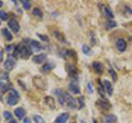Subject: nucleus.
Segmentation results:
<instances>
[{
    "instance_id": "ea45409f",
    "label": "nucleus",
    "mask_w": 132,
    "mask_h": 123,
    "mask_svg": "<svg viewBox=\"0 0 132 123\" xmlns=\"http://www.w3.org/2000/svg\"><path fill=\"white\" fill-rule=\"evenodd\" d=\"M2 5H3V3H2V1H1V0H0V8L2 7Z\"/></svg>"
},
{
    "instance_id": "7ed1b4c3",
    "label": "nucleus",
    "mask_w": 132,
    "mask_h": 123,
    "mask_svg": "<svg viewBox=\"0 0 132 123\" xmlns=\"http://www.w3.org/2000/svg\"><path fill=\"white\" fill-rule=\"evenodd\" d=\"M19 50H20V56L22 58L27 59L31 56V50L29 48L28 45H23V44H20L19 45Z\"/></svg>"
},
{
    "instance_id": "ddd939ff",
    "label": "nucleus",
    "mask_w": 132,
    "mask_h": 123,
    "mask_svg": "<svg viewBox=\"0 0 132 123\" xmlns=\"http://www.w3.org/2000/svg\"><path fill=\"white\" fill-rule=\"evenodd\" d=\"M44 101H45V103H46L48 107H51L52 109L55 108V100H54V98H53V97L46 96V97L44 98Z\"/></svg>"
},
{
    "instance_id": "c85d7f7f",
    "label": "nucleus",
    "mask_w": 132,
    "mask_h": 123,
    "mask_svg": "<svg viewBox=\"0 0 132 123\" xmlns=\"http://www.w3.org/2000/svg\"><path fill=\"white\" fill-rule=\"evenodd\" d=\"M0 19L3 20V21L8 20V19H9V18H8V13H6L5 11H1V10H0Z\"/></svg>"
},
{
    "instance_id": "c9c22d12",
    "label": "nucleus",
    "mask_w": 132,
    "mask_h": 123,
    "mask_svg": "<svg viewBox=\"0 0 132 123\" xmlns=\"http://www.w3.org/2000/svg\"><path fill=\"white\" fill-rule=\"evenodd\" d=\"M39 36H40V39H41V40L45 41V42H47V41H48V38H46V36L43 35V34H39Z\"/></svg>"
},
{
    "instance_id": "dca6fc26",
    "label": "nucleus",
    "mask_w": 132,
    "mask_h": 123,
    "mask_svg": "<svg viewBox=\"0 0 132 123\" xmlns=\"http://www.w3.org/2000/svg\"><path fill=\"white\" fill-rule=\"evenodd\" d=\"M68 88L71 89V91H72V92L76 93V95H78V93L80 92V89H79V87H78V85H77V84H75V81H73V83L69 84Z\"/></svg>"
},
{
    "instance_id": "a211bd4d",
    "label": "nucleus",
    "mask_w": 132,
    "mask_h": 123,
    "mask_svg": "<svg viewBox=\"0 0 132 123\" xmlns=\"http://www.w3.org/2000/svg\"><path fill=\"white\" fill-rule=\"evenodd\" d=\"M104 85H105V88L107 90V92H108V95H112V92H113V89H112V86H111L110 84V81L109 80H105L104 81Z\"/></svg>"
},
{
    "instance_id": "9d476101",
    "label": "nucleus",
    "mask_w": 132,
    "mask_h": 123,
    "mask_svg": "<svg viewBox=\"0 0 132 123\" xmlns=\"http://www.w3.org/2000/svg\"><path fill=\"white\" fill-rule=\"evenodd\" d=\"M93 68L95 69V72L98 74H102V72H104V65H102L100 61H94Z\"/></svg>"
},
{
    "instance_id": "f03ea898",
    "label": "nucleus",
    "mask_w": 132,
    "mask_h": 123,
    "mask_svg": "<svg viewBox=\"0 0 132 123\" xmlns=\"http://www.w3.org/2000/svg\"><path fill=\"white\" fill-rule=\"evenodd\" d=\"M15 64H16L15 58H14V57H12L11 54H9L8 58L3 61V67H5V69L7 72H10V71H12V69L15 67Z\"/></svg>"
},
{
    "instance_id": "72a5a7b5",
    "label": "nucleus",
    "mask_w": 132,
    "mask_h": 123,
    "mask_svg": "<svg viewBox=\"0 0 132 123\" xmlns=\"http://www.w3.org/2000/svg\"><path fill=\"white\" fill-rule=\"evenodd\" d=\"M59 102H60V104H64V103H65V98H64V95L59 97Z\"/></svg>"
},
{
    "instance_id": "f257e3e1",
    "label": "nucleus",
    "mask_w": 132,
    "mask_h": 123,
    "mask_svg": "<svg viewBox=\"0 0 132 123\" xmlns=\"http://www.w3.org/2000/svg\"><path fill=\"white\" fill-rule=\"evenodd\" d=\"M20 100V96L15 89H10L9 93L6 97V102L9 106H15Z\"/></svg>"
},
{
    "instance_id": "39448f33",
    "label": "nucleus",
    "mask_w": 132,
    "mask_h": 123,
    "mask_svg": "<svg viewBox=\"0 0 132 123\" xmlns=\"http://www.w3.org/2000/svg\"><path fill=\"white\" fill-rule=\"evenodd\" d=\"M46 58H47V55L45 54V53H41V54L33 56L32 60H33V63H35V64H42L46 60Z\"/></svg>"
},
{
    "instance_id": "4c0bfd02",
    "label": "nucleus",
    "mask_w": 132,
    "mask_h": 123,
    "mask_svg": "<svg viewBox=\"0 0 132 123\" xmlns=\"http://www.w3.org/2000/svg\"><path fill=\"white\" fill-rule=\"evenodd\" d=\"M11 50H14V48H13V46H12V45H11V46H8V47L6 48V51H7V52H10Z\"/></svg>"
},
{
    "instance_id": "f704fd0d",
    "label": "nucleus",
    "mask_w": 132,
    "mask_h": 123,
    "mask_svg": "<svg viewBox=\"0 0 132 123\" xmlns=\"http://www.w3.org/2000/svg\"><path fill=\"white\" fill-rule=\"evenodd\" d=\"M54 93H55V95H57L59 97H60V96H63V95H64V93L62 92V90H61V89H57V90L55 89V90H54Z\"/></svg>"
},
{
    "instance_id": "79ce46f5",
    "label": "nucleus",
    "mask_w": 132,
    "mask_h": 123,
    "mask_svg": "<svg viewBox=\"0 0 132 123\" xmlns=\"http://www.w3.org/2000/svg\"><path fill=\"white\" fill-rule=\"evenodd\" d=\"M0 24H1V21H0Z\"/></svg>"
},
{
    "instance_id": "c756f323",
    "label": "nucleus",
    "mask_w": 132,
    "mask_h": 123,
    "mask_svg": "<svg viewBox=\"0 0 132 123\" xmlns=\"http://www.w3.org/2000/svg\"><path fill=\"white\" fill-rule=\"evenodd\" d=\"M3 118H5L6 119V120H11V119H12V116H11V113L9 112V111H5V112H3Z\"/></svg>"
},
{
    "instance_id": "5701e85b",
    "label": "nucleus",
    "mask_w": 132,
    "mask_h": 123,
    "mask_svg": "<svg viewBox=\"0 0 132 123\" xmlns=\"http://www.w3.org/2000/svg\"><path fill=\"white\" fill-rule=\"evenodd\" d=\"M32 14H33V15H35V17H38V18H40V19L43 17L42 11H41L39 8H34V9L32 10Z\"/></svg>"
},
{
    "instance_id": "cd10ccee",
    "label": "nucleus",
    "mask_w": 132,
    "mask_h": 123,
    "mask_svg": "<svg viewBox=\"0 0 132 123\" xmlns=\"http://www.w3.org/2000/svg\"><path fill=\"white\" fill-rule=\"evenodd\" d=\"M22 6H23V8L26 10H29L30 9V1H28V0H22Z\"/></svg>"
},
{
    "instance_id": "7c9ffc66",
    "label": "nucleus",
    "mask_w": 132,
    "mask_h": 123,
    "mask_svg": "<svg viewBox=\"0 0 132 123\" xmlns=\"http://www.w3.org/2000/svg\"><path fill=\"white\" fill-rule=\"evenodd\" d=\"M109 74H110V75H111V77H112V79L116 81V80H117V78H118V77H117V74H116V72L113 71V69H109Z\"/></svg>"
},
{
    "instance_id": "6ab92c4d",
    "label": "nucleus",
    "mask_w": 132,
    "mask_h": 123,
    "mask_svg": "<svg viewBox=\"0 0 132 123\" xmlns=\"http://www.w3.org/2000/svg\"><path fill=\"white\" fill-rule=\"evenodd\" d=\"M116 121H117V117H116L114 114H108V116H106V118H105L106 123H114Z\"/></svg>"
},
{
    "instance_id": "aec40b11",
    "label": "nucleus",
    "mask_w": 132,
    "mask_h": 123,
    "mask_svg": "<svg viewBox=\"0 0 132 123\" xmlns=\"http://www.w3.org/2000/svg\"><path fill=\"white\" fill-rule=\"evenodd\" d=\"M66 68H67V71H68V73H69V75H76V71H77V69H76V67L75 66H74V65H72V64H67V65H66Z\"/></svg>"
},
{
    "instance_id": "20e7f679",
    "label": "nucleus",
    "mask_w": 132,
    "mask_h": 123,
    "mask_svg": "<svg viewBox=\"0 0 132 123\" xmlns=\"http://www.w3.org/2000/svg\"><path fill=\"white\" fill-rule=\"evenodd\" d=\"M64 98H65V102H66V104H67L71 109H75L76 108V101L75 99L69 95L68 92H65L64 93Z\"/></svg>"
},
{
    "instance_id": "2f4dec72",
    "label": "nucleus",
    "mask_w": 132,
    "mask_h": 123,
    "mask_svg": "<svg viewBox=\"0 0 132 123\" xmlns=\"http://www.w3.org/2000/svg\"><path fill=\"white\" fill-rule=\"evenodd\" d=\"M65 54H66V56H71V57H75L76 56V53L74 51H71V50H67L65 52Z\"/></svg>"
},
{
    "instance_id": "a19ab883",
    "label": "nucleus",
    "mask_w": 132,
    "mask_h": 123,
    "mask_svg": "<svg viewBox=\"0 0 132 123\" xmlns=\"http://www.w3.org/2000/svg\"><path fill=\"white\" fill-rule=\"evenodd\" d=\"M94 123H98V122H97V120H96V119H94Z\"/></svg>"
},
{
    "instance_id": "58836bf2",
    "label": "nucleus",
    "mask_w": 132,
    "mask_h": 123,
    "mask_svg": "<svg viewBox=\"0 0 132 123\" xmlns=\"http://www.w3.org/2000/svg\"><path fill=\"white\" fill-rule=\"evenodd\" d=\"M9 123H16V121L14 120V119H11V120L9 121Z\"/></svg>"
},
{
    "instance_id": "393cba45",
    "label": "nucleus",
    "mask_w": 132,
    "mask_h": 123,
    "mask_svg": "<svg viewBox=\"0 0 132 123\" xmlns=\"http://www.w3.org/2000/svg\"><path fill=\"white\" fill-rule=\"evenodd\" d=\"M53 34H54V36H55V38H56L57 40L62 41V42H65V39L63 38V35H62L59 31H56V30H55V31H53Z\"/></svg>"
},
{
    "instance_id": "b1692460",
    "label": "nucleus",
    "mask_w": 132,
    "mask_h": 123,
    "mask_svg": "<svg viewBox=\"0 0 132 123\" xmlns=\"http://www.w3.org/2000/svg\"><path fill=\"white\" fill-rule=\"evenodd\" d=\"M81 51L84 52V54H86V55H90V54H92V50H90V47L88 46V45H86V44H84L81 46Z\"/></svg>"
},
{
    "instance_id": "412c9836",
    "label": "nucleus",
    "mask_w": 132,
    "mask_h": 123,
    "mask_svg": "<svg viewBox=\"0 0 132 123\" xmlns=\"http://www.w3.org/2000/svg\"><path fill=\"white\" fill-rule=\"evenodd\" d=\"M104 12H105V15L107 17V19H108V20H112V19H113V13H112V11L110 10V8L106 7L105 10H104Z\"/></svg>"
},
{
    "instance_id": "9b49d317",
    "label": "nucleus",
    "mask_w": 132,
    "mask_h": 123,
    "mask_svg": "<svg viewBox=\"0 0 132 123\" xmlns=\"http://www.w3.org/2000/svg\"><path fill=\"white\" fill-rule=\"evenodd\" d=\"M97 104L100 107L101 109H104V110H107V109H109L110 108V103H109V101H107L106 99H104V98H101L100 100H98L97 102Z\"/></svg>"
},
{
    "instance_id": "4468645a",
    "label": "nucleus",
    "mask_w": 132,
    "mask_h": 123,
    "mask_svg": "<svg viewBox=\"0 0 132 123\" xmlns=\"http://www.w3.org/2000/svg\"><path fill=\"white\" fill-rule=\"evenodd\" d=\"M10 83L9 81H3V83H1L0 84V92L1 93H5V92H7L8 90L10 89Z\"/></svg>"
},
{
    "instance_id": "37998d69",
    "label": "nucleus",
    "mask_w": 132,
    "mask_h": 123,
    "mask_svg": "<svg viewBox=\"0 0 132 123\" xmlns=\"http://www.w3.org/2000/svg\"><path fill=\"white\" fill-rule=\"evenodd\" d=\"M72 123H75V122H72Z\"/></svg>"
},
{
    "instance_id": "f3484780",
    "label": "nucleus",
    "mask_w": 132,
    "mask_h": 123,
    "mask_svg": "<svg viewBox=\"0 0 132 123\" xmlns=\"http://www.w3.org/2000/svg\"><path fill=\"white\" fill-rule=\"evenodd\" d=\"M1 32H2L3 36L6 38V40H7V41H12V39H13V36H12V34L10 33L9 30H8L7 28H3L2 30H1Z\"/></svg>"
},
{
    "instance_id": "bb28decb",
    "label": "nucleus",
    "mask_w": 132,
    "mask_h": 123,
    "mask_svg": "<svg viewBox=\"0 0 132 123\" xmlns=\"http://www.w3.org/2000/svg\"><path fill=\"white\" fill-rule=\"evenodd\" d=\"M33 119H34V121H35L36 123H44V122H45L44 119L41 117V116H34V117H33Z\"/></svg>"
},
{
    "instance_id": "6e6552de",
    "label": "nucleus",
    "mask_w": 132,
    "mask_h": 123,
    "mask_svg": "<svg viewBox=\"0 0 132 123\" xmlns=\"http://www.w3.org/2000/svg\"><path fill=\"white\" fill-rule=\"evenodd\" d=\"M54 67H55V64L53 63V61H48V63L44 64L42 66V68H41V72H42L43 74H47V73L51 72Z\"/></svg>"
},
{
    "instance_id": "473e14b6",
    "label": "nucleus",
    "mask_w": 132,
    "mask_h": 123,
    "mask_svg": "<svg viewBox=\"0 0 132 123\" xmlns=\"http://www.w3.org/2000/svg\"><path fill=\"white\" fill-rule=\"evenodd\" d=\"M87 88H88V92L89 93H93L94 92V87H93V84L92 83H88L87 84Z\"/></svg>"
},
{
    "instance_id": "423d86ee",
    "label": "nucleus",
    "mask_w": 132,
    "mask_h": 123,
    "mask_svg": "<svg viewBox=\"0 0 132 123\" xmlns=\"http://www.w3.org/2000/svg\"><path fill=\"white\" fill-rule=\"evenodd\" d=\"M8 27H9L11 30L14 32V33H18V32L20 31V24L18 23V21H16L15 19L9 20V22H8Z\"/></svg>"
},
{
    "instance_id": "0eeeda50",
    "label": "nucleus",
    "mask_w": 132,
    "mask_h": 123,
    "mask_svg": "<svg viewBox=\"0 0 132 123\" xmlns=\"http://www.w3.org/2000/svg\"><path fill=\"white\" fill-rule=\"evenodd\" d=\"M29 48H31V51H34V52H39L40 50H42L43 46L41 45L38 41H34V40H31L30 43H29Z\"/></svg>"
},
{
    "instance_id": "4be33fe9",
    "label": "nucleus",
    "mask_w": 132,
    "mask_h": 123,
    "mask_svg": "<svg viewBox=\"0 0 132 123\" xmlns=\"http://www.w3.org/2000/svg\"><path fill=\"white\" fill-rule=\"evenodd\" d=\"M105 27H106L107 30H110V29H113V28L117 27V23H116V21H113V20H108V21L106 22Z\"/></svg>"
},
{
    "instance_id": "2eb2a0df",
    "label": "nucleus",
    "mask_w": 132,
    "mask_h": 123,
    "mask_svg": "<svg viewBox=\"0 0 132 123\" xmlns=\"http://www.w3.org/2000/svg\"><path fill=\"white\" fill-rule=\"evenodd\" d=\"M14 116L18 119L24 118V116H26V110H24L23 108H16L14 110Z\"/></svg>"
},
{
    "instance_id": "f8f14e48",
    "label": "nucleus",
    "mask_w": 132,
    "mask_h": 123,
    "mask_svg": "<svg viewBox=\"0 0 132 123\" xmlns=\"http://www.w3.org/2000/svg\"><path fill=\"white\" fill-rule=\"evenodd\" d=\"M68 118H69L68 113H62L61 116H59L55 119V123H65L68 120Z\"/></svg>"
},
{
    "instance_id": "e433bc0d",
    "label": "nucleus",
    "mask_w": 132,
    "mask_h": 123,
    "mask_svg": "<svg viewBox=\"0 0 132 123\" xmlns=\"http://www.w3.org/2000/svg\"><path fill=\"white\" fill-rule=\"evenodd\" d=\"M23 123H31V119H29V118H24Z\"/></svg>"
},
{
    "instance_id": "1a4fd4ad",
    "label": "nucleus",
    "mask_w": 132,
    "mask_h": 123,
    "mask_svg": "<svg viewBox=\"0 0 132 123\" xmlns=\"http://www.w3.org/2000/svg\"><path fill=\"white\" fill-rule=\"evenodd\" d=\"M116 45H117V48L120 52H125L127 48V42L123 39H119L117 41V43H116Z\"/></svg>"
},
{
    "instance_id": "a878e982",
    "label": "nucleus",
    "mask_w": 132,
    "mask_h": 123,
    "mask_svg": "<svg viewBox=\"0 0 132 123\" xmlns=\"http://www.w3.org/2000/svg\"><path fill=\"white\" fill-rule=\"evenodd\" d=\"M85 106V101H84V97H79L78 98V109H82Z\"/></svg>"
}]
</instances>
